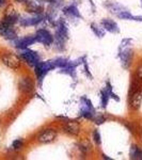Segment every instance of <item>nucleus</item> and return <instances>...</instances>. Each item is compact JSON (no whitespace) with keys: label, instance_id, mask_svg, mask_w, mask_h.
I'll use <instances>...</instances> for the list:
<instances>
[{"label":"nucleus","instance_id":"9d476101","mask_svg":"<svg viewBox=\"0 0 142 160\" xmlns=\"http://www.w3.org/2000/svg\"><path fill=\"white\" fill-rule=\"evenodd\" d=\"M19 90L24 93H30L33 90V82L29 77H25L19 80Z\"/></svg>","mask_w":142,"mask_h":160},{"label":"nucleus","instance_id":"f257e3e1","mask_svg":"<svg viewBox=\"0 0 142 160\" xmlns=\"http://www.w3.org/2000/svg\"><path fill=\"white\" fill-rule=\"evenodd\" d=\"M56 65L53 63V61H47V62H38V63L35 65L34 68V72L35 75L38 77V80L41 84H42V81L44 79V77L46 76V74L50 71V69L55 68Z\"/></svg>","mask_w":142,"mask_h":160},{"label":"nucleus","instance_id":"4be33fe9","mask_svg":"<svg viewBox=\"0 0 142 160\" xmlns=\"http://www.w3.org/2000/svg\"><path fill=\"white\" fill-rule=\"evenodd\" d=\"M137 77L139 79H142V65L139 66L138 69H137Z\"/></svg>","mask_w":142,"mask_h":160},{"label":"nucleus","instance_id":"393cba45","mask_svg":"<svg viewBox=\"0 0 142 160\" xmlns=\"http://www.w3.org/2000/svg\"><path fill=\"white\" fill-rule=\"evenodd\" d=\"M103 158H105V159H111V158H109V157L106 156V155H103Z\"/></svg>","mask_w":142,"mask_h":160},{"label":"nucleus","instance_id":"dca6fc26","mask_svg":"<svg viewBox=\"0 0 142 160\" xmlns=\"http://www.w3.org/2000/svg\"><path fill=\"white\" fill-rule=\"evenodd\" d=\"M17 20H18V16H17L16 14H9L4 17L3 22H6V24L10 25V26H13L14 24H16Z\"/></svg>","mask_w":142,"mask_h":160},{"label":"nucleus","instance_id":"0eeeda50","mask_svg":"<svg viewBox=\"0 0 142 160\" xmlns=\"http://www.w3.org/2000/svg\"><path fill=\"white\" fill-rule=\"evenodd\" d=\"M142 102V92L140 90H136L129 97V106L131 109L138 110L141 106Z\"/></svg>","mask_w":142,"mask_h":160},{"label":"nucleus","instance_id":"a211bd4d","mask_svg":"<svg viewBox=\"0 0 142 160\" xmlns=\"http://www.w3.org/2000/svg\"><path fill=\"white\" fill-rule=\"evenodd\" d=\"M91 29L94 31V33L97 35L99 38H103L104 37V34H105V32H104V30H102L100 28H99V26L97 25H95V24H92L91 25Z\"/></svg>","mask_w":142,"mask_h":160},{"label":"nucleus","instance_id":"1a4fd4ad","mask_svg":"<svg viewBox=\"0 0 142 160\" xmlns=\"http://www.w3.org/2000/svg\"><path fill=\"white\" fill-rule=\"evenodd\" d=\"M37 42V38L35 37H26L24 38H20V40L15 42V46L19 49H25V48L29 47L30 45H33Z\"/></svg>","mask_w":142,"mask_h":160},{"label":"nucleus","instance_id":"f03ea898","mask_svg":"<svg viewBox=\"0 0 142 160\" xmlns=\"http://www.w3.org/2000/svg\"><path fill=\"white\" fill-rule=\"evenodd\" d=\"M1 61L4 65L14 69V71L20 68V64H22L19 57H17L14 53H6V55H3L1 57Z\"/></svg>","mask_w":142,"mask_h":160},{"label":"nucleus","instance_id":"6ab92c4d","mask_svg":"<svg viewBox=\"0 0 142 160\" xmlns=\"http://www.w3.org/2000/svg\"><path fill=\"white\" fill-rule=\"evenodd\" d=\"M23 145H24V142L22 140H19V139L15 140L12 143V148H13V149H15V151H19V149L23 148Z\"/></svg>","mask_w":142,"mask_h":160},{"label":"nucleus","instance_id":"b1692460","mask_svg":"<svg viewBox=\"0 0 142 160\" xmlns=\"http://www.w3.org/2000/svg\"><path fill=\"white\" fill-rule=\"evenodd\" d=\"M17 2H19V3H23V2H26L27 0H16Z\"/></svg>","mask_w":142,"mask_h":160},{"label":"nucleus","instance_id":"6e6552de","mask_svg":"<svg viewBox=\"0 0 142 160\" xmlns=\"http://www.w3.org/2000/svg\"><path fill=\"white\" fill-rule=\"evenodd\" d=\"M64 131H66L69 135H73V136H77L79 132H80V124L76 121H68L64 124V127H63Z\"/></svg>","mask_w":142,"mask_h":160},{"label":"nucleus","instance_id":"f3484780","mask_svg":"<svg viewBox=\"0 0 142 160\" xmlns=\"http://www.w3.org/2000/svg\"><path fill=\"white\" fill-rule=\"evenodd\" d=\"M100 98H102V106L104 108H106V106L108 105V100H109L110 98V96H109V94H108V92H107V90H103L102 92H100Z\"/></svg>","mask_w":142,"mask_h":160},{"label":"nucleus","instance_id":"412c9836","mask_svg":"<svg viewBox=\"0 0 142 160\" xmlns=\"http://www.w3.org/2000/svg\"><path fill=\"white\" fill-rule=\"evenodd\" d=\"M93 139H94V141L96 142L97 144L102 143V139H100V133H99V130H94V132H93Z\"/></svg>","mask_w":142,"mask_h":160},{"label":"nucleus","instance_id":"9b49d317","mask_svg":"<svg viewBox=\"0 0 142 160\" xmlns=\"http://www.w3.org/2000/svg\"><path fill=\"white\" fill-rule=\"evenodd\" d=\"M102 25H103V27L105 28V30H107V31H109V32H111V33H118L119 31V27H118V24L114 22V20H112V19H104L102 22Z\"/></svg>","mask_w":142,"mask_h":160},{"label":"nucleus","instance_id":"aec40b11","mask_svg":"<svg viewBox=\"0 0 142 160\" xmlns=\"http://www.w3.org/2000/svg\"><path fill=\"white\" fill-rule=\"evenodd\" d=\"M93 120H94V122L97 124V125H102L103 123L105 122L106 121V118H105V117H103L102 114L100 115H96V117H93Z\"/></svg>","mask_w":142,"mask_h":160},{"label":"nucleus","instance_id":"39448f33","mask_svg":"<svg viewBox=\"0 0 142 160\" xmlns=\"http://www.w3.org/2000/svg\"><path fill=\"white\" fill-rule=\"evenodd\" d=\"M0 35H2L7 40H15L17 37L16 32L12 28V26L8 25L3 22L0 24Z\"/></svg>","mask_w":142,"mask_h":160},{"label":"nucleus","instance_id":"f8f14e48","mask_svg":"<svg viewBox=\"0 0 142 160\" xmlns=\"http://www.w3.org/2000/svg\"><path fill=\"white\" fill-rule=\"evenodd\" d=\"M120 58L123 63L125 64L124 66L127 68L128 66H129L130 60H131V49H129V48H125V49L120 53Z\"/></svg>","mask_w":142,"mask_h":160},{"label":"nucleus","instance_id":"4468645a","mask_svg":"<svg viewBox=\"0 0 142 160\" xmlns=\"http://www.w3.org/2000/svg\"><path fill=\"white\" fill-rule=\"evenodd\" d=\"M129 155L131 159L142 160V149L140 148H138L137 145H131Z\"/></svg>","mask_w":142,"mask_h":160},{"label":"nucleus","instance_id":"2eb2a0df","mask_svg":"<svg viewBox=\"0 0 142 160\" xmlns=\"http://www.w3.org/2000/svg\"><path fill=\"white\" fill-rule=\"evenodd\" d=\"M64 13L65 14H68V15H71V16H74V17H78V18H80V14H79V11H78V9H77L75 6H68V7H66L65 9H64Z\"/></svg>","mask_w":142,"mask_h":160},{"label":"nucleus","instance_id":"20e7f679","mask_svg":"<svg viewBox=\"0 0 142 160\" xmlns=\"http://www.w3.org/2000/svg\"><path fill=\"white\" fill-rule=\"evenodd\" d=\"M35 38H37V42L43 44L45 46L50 45L53 42V37L51 35V33L45 29L38 30L37 32V35H35Z\"/></svg>","mask_w":142,"mask_h":160},{"label":"nucleus","instance_id":"ddd939ff","mask_svg":"<svg viewBox=\"0 0 142 160\" xmlns=\"http://www.w3.org/2000/svg\"><path fill=\"white\" fill-rule=\"evenodd\" d=\"M43 19L42 16L38 15L35 17H31V18H25V19H22L20 20V25L22 26H25V27H28V26H35L38 25V22H41Z\"/></svg>","mask_w":142,"mask_h":160},{"label":"nucleus","instance_id":"423d86ee","mask_svg":"<svg viewBox=\"0 0 142 160\" xmlns=\"http://www.w3.org/2000/svg\"><path fill=\"white\" fill-rule=\"evenodd\" d=\"M57 132L53 129H45L38 136V141L41 143H51L56 140Z\"/></svg>","mask_w":142,"mask_h":160},{"label":"nucleus","instance_id":"7ed1b4c3","mask_svg":"<svg viewBox=\"0 0 142 160\" xmlns=\"http://www.w3.org/2000/svg\"><path fill=\"white\" fill-rule=\"evenodd\" d=\"M20 58L25 62H27L29 65H32V66H35L38 62H40V57H38V53L35 52V51L27 49V48L22 50V52H20Z\"/></svg>","mask_w":142,"mask_h":160},{"label":"nucleus","instance_id":"a878e982","mask_svg":"<svg viewBox=\"0 0 142 160\" xmlns=\"http://www.w3.org/2000/svg\"><path fill=\"white\" fill-rule=\"evenodd\" d=\"M141 3H142V0H141Z\"/></svg>","mask_w":142,"mask_h":160},{"label":"nucleus","instance_id":"5701e85b","mask_svg":"<svg viewBox=\"0 0 142 160\" xmlns=\"http://www.w3.org/2000/svg\"><path fill=\"white\" fill-rule=\"evenodd\" d=\"M4 2H6V0H0V7H2L4 4Z\"/></svg>","mask_w":142,"mask_h":160}]
</instances>
